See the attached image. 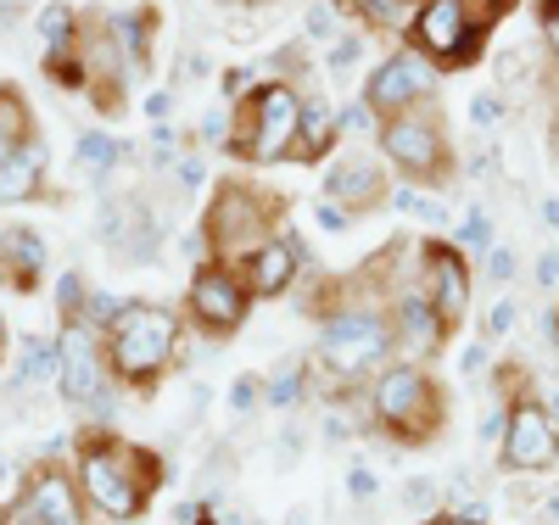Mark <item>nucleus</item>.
Listing matches in <instances>:
<instances>
[{
	"label": "nucleus",
	"instance_id": "f257e3e1",
	"mask_svg": "<svg viewBox=\"0 0 559 525\" xmlns=\"http://www.w3.org/2000/svg\"><path fill=\"white\" fill-rule=\"evenodd\" d=\"M364 392H369V425L386 431V437H397L403 448L431 442L442 431V419H448L442 386L419 363H386Z\"/></svg>",
	"mask_w": 559,
	"mask_h": 525
},
{
	"label": "nucleus",
	"instance_id": "f03ea898",
	"mask_svg": "<svg viewBox=\"0 0 559 525\" xmlns=\"http://www.w3.org/2000/svg\"><path fill=\"white\" fill-rule=\"evenodd\" d=\"M280 218H286V196L258 179H224L213 190V202H207V218H202V241L224 258V263H236L247 258L252 247L274 241V229Z\"/></svg>",
	"mask_w": 559,
	"mask_h": 525
},
{
	"label": "nucleus",
	"instance_id": "7ed1b4c3",
	"mask_svg": "<svg viewBox=\"0 0 559 525\" xmlns=\"http://www.w3.org/2000/svg\"><path fill=\"white\" fill-rule=\"evenodd\" d=\"M79 487L102 514L134 520L146 509L152 487H163V464L146 448H129V442H90L79 453Z\"/></svg>",
	"mask_w": 559,
	"mask_h": 525
},
{
	"label": "nucleus",
	"instance_id": "20e7f679",
	"mask_svg": "<svg viewBox=\"0 0 559 525\" xmlns=\"http://www.w3.org/2000/svg\"><path fill=\"white\" fill-rule=\"evenodd\" d=\"M297 123H302V95L297 84H258L236 102L229 118V157L247 163H286L297 146Z\"/></svg>",
	"mask_w": 559,
	"mask_h": 525
},
{
	"label": "nucleus",
	"instance_id": "39448f33",
	"mask_svg": "<svg viewBox=\"0 0 559 525\" xmlns=\"http://www.w3.org/2000/svg\"><path fill=\"white\" fill-rule=\"evenodd\" d=\"M107 353L123 380H157L179 358V319L163 302H123L107 330Z\"/></svg>",
	"mask_w": 559,
	"mask_h": 525
},
{
	"label": "nucleus",
	"instance_id": "423d86ee",
	"mask_svg": "<svg viewBox=\"0 0 559 525\" xmlns=\"http://www.w3.org/2000/svg\"><path fill=\"white\" fill-rule=\"evenodd\" d=\"M392 347L397 336L381 308H336L331 319H319V369H331L336 380H364Z\"/></svg>",
	"mask_w": 559,
	"mask_h": 525
},
{
	"label": "nucleus",
	"instance_id": "0eeeda50",
	"mask_svg": "<svg viewBox=\"0 0 559 525\" xmlns=\"http://www.w3.org/2000/svg\"><path fill=\"white\" fill-rule=\"evenodd\" d=\"M381 157L392 168H403L414 184H448V174H453V146L442 134V118L419 112V107L381 123Z\"/></svg>",
	"mask_w": 559,
	"mask_h": 525
},
{
	"label": "nucleus",
	"instance_id": "6e6552de",
	"mask_svg": "<svg viewBox=\"0 0 559 525\" xmlns=\"http://www.w3.org/2000/svg\"><path fill=\"white\" fill-rule=\"evenodd\" d=\"M403 34H408V51H419L431 68H464L481 57V34L471 28L459 0H419Z\"/></svg>",
	"mask_w": 559,
	"mask_h": 525
},
{
	"label": "nucleus",
	"instance_id": "1a4fd4ad",
	"mask_svg": "<svg viewBox=\"0 0 559 525\" xmlns=\"http://www.w3.org/2000/svg\"><path fill=\"white\" fill-rule=\"evenodd\" d=\"M431 90H437V68L403 45V51H392V57H381L376 68H369V79H364V107L386 123V118L414 112Z\"/></svg>",
	"mask_w": 559,
	"mask_h": 525
},
{
	"label": "nucleus",
	"instance_id": "9d476101",
	"mask_svg": "<svg viewBox=\"0 0 559 525\" xmlns=\"http://www.w3.org/2000/svg\"><path fill=\"white\" fill-rule=\"evenodd\" d=\"M498 464L515 469V475H543L559 464V425L548 419V403L521 397L509 403V425H503V442H498Z\"/></svg>",
	"mask_w": 559,
	"mask_h": 525
},
{
	"label": "nucleus",
	"instance_id": "9b49d317",
	"mask_svg": "<svg viewBox=\"0 0 559 525\" xmlns=\"http://www.w3.org/2000/svg\"><path fill=\"white\" fill-rule=\"evenodd\" d=\"M185 302H191V319L207 330V336H236V330L247 324V308H252V291L241 285V274L229 263H202L191 274V291H185Z\"/></svg>",
	"mask_w": 559,
	"mask_h": 525
},
{
	"label": "nucleus",
	"instance_id": "f8f14e48",
	"mask_svg": "<svg viewBox=\"0 0 559 525\" xmlns=\"http://www.w3.org/2000/svg\"><path fill=\"white\" fill-rule=\"evenodd\" d=\"M419 291L459 330L464 308H471V263H464L453 241H419Z\"/></svg>",
	"mask_w": 559,
	"mask_h": 525
},
{
	"label": "nucleus",
	"instance_id": "ddd939ff",
	"mask_svg": "<svg viewBox=\"0 0 559 525\" xmlns=\"http://www.w3.org/2000/svg\"><path fill=\"white\" fill-rule=\"evenodd\" d=\"M0 525H84L73 481L62 469H39L23 487V498H12L0 509Z\"/></svg>",
	"mask_w": 559,
	"mask_h": 525
},
{
	"label": "nucleus",
	"instance_id": "4468645a",
	"mask_svg": "<svg viewBox=\"0 0 559 525\" xmlns=\"http://www.w3.org/2000/svg\"><path fill=\"white\" fill-rule=\"evenodd\" d=\"M302 263H308V252H302L297 235H274V241L252 247L247 258H236L229 269L241 274V285L252 297H280V291H292V285H297Z\"/></svg>",
	"mask_w": 559,
	"mask_h": 525
},
{
	"label": "nucleus",
	"instance_id": "2eb2a0df",
	"mask_svg": "<svg viewBox=\"0 0 559 525\" xmlns=\"http://www.w3.org/2000/svg\"><path fill=\"white\" fill-rule=\"evenodd\" d=\"M386 319H392V336L408 347V353H442L448 347V336H453V324L431 308V297L419 291V285H408V291H397L392 297V308H386Z\"/></svg>",
	"mask_w": 559,
	"mask_h": 525
},
{
	"label": "nucleus",
	"instance_id": "dca6fc26",
	"mask_svg": "<svg viewBox=\"0 0 559 525\" xmlns=\"http://www.w3.org/2000/svg\"><path fill=\"white\" fill-rule=\"evenodd\" d=\"M392 196L386 184V168L369 163V157H342L336 168H324V202L336 207H353V213H369Z\"/></svg>",
	"mask_w": 559,
	"mask_h": 525
},
{
	"label": "nucleus",
	"instance_id": "f3484780",
	"mask_svg": "<svg viewBox=\"0 0 559 525\" xmlns=\"http://www.w3.org/2000/svg\"><path fill=\"white\" fill-rule=\"evenodd\" d=\"M57 386H62V397L79 403V408H90L96 397H107V363H102L96 347H90V336H68V342H62Z\"/></svg>",
	"mask_w": 559,
	"mask_h": 525
},
{
	"label": "nucleus",
	"instance_id": "a211bd4d",
	"mask_svg": "<svg viewBox=\"0 0 559 525\" xmlns=\"http://www.w3.org/2000/svg\"><path fill=\"white\" fill-rule=\"evenodd\" d=\"M0 274H7L12 285H23V291L45 274V241L34 229H7L0 235Z\"/></svg>",
	"mask_w": 559,
	"mask_h": 525
},
{
	"label": "nucleus",
	"instance_id": "6ab92c4d",
	"mask_svg": "<svg viewBox=\"0 0 559 525\" xmlns=\"http://www.w3.org/2000/svg\"><path fill=\"white\" fill-rule=\"evenodd\" d=\"M336 112L319 107V102H302V123H297V146H292V163H324V152L336 146Z\"/></svg>",
	"mask_w": 559,
	"mask_h": 525
},
{
	"label": "nucleus",
	"instance_id": "aec40b11",
	"mask_svg": "<svg viewBox=\"0 0 559 525\" xmlns=\"http://www.w3.org/2000/svg\"><path fill=\"white\" fill-rule=\"evenodd\" d=\"M39 174H45V146L39 140H28V146H17L7 163H0V202H23L39 190Z\"/></svg>",
	"mask_w": 559,
	"mask_h": 525
},
{
	"label": "nucleus",
	"instance_id": "412c9836",
	"mask_svg": "<svg viewBox=\"0 0 559 525\" xmlns=\"http://www.w3.org/2000/svg\"><path fill=\"white\" fill-rule=\"evenodd\" d=\"M152 28H157V17L152 12H123V17H112V45H118V57L123 62H146V39H152Z\"/></svg>",
	"mask_w": 559,
	"mask_h": 525
},
{
	"label": "nucleus",
	"instance_id": "4be33fe9",
	"mask_svg": "<svg viewBox=\"0 0 559 525\" xmlns=\"http://www.w3.org/2000/svg\"><path fill=\"white\" fill-rule=\"evenodd\" d=\"M302 397H308V363H292V358H286V363L263 380V403H269V408H297Z\"/></svg>",
	"mask_w": 559,
	"mask_h": 525
},
{
	"label": "nucleus",
	"instance_id": "5701e85b",
	"mask_svg": "<svg viewBox=\"0 0 559 525\" xmlns=\"http://www.w3.org/2000/svg\"><path fill=\"white\" fill-rule=\"evenodd\" d=\"M336 7H347L364 28H408L414 17V0H336Z\"/></svg>",
	"mask_w": 559,
	"mask_h": 525
},
{
	"label": "nucleus",
	"instance_id": "b1692460",
	"mask_svg": "<svg viewBox=\"0 0 559 525\" xmlns=\"http://www.w3.org/2000/svg\"><path fill=\"white\" fill-rule=\"evenodd\" d=\"M73 12L68 7H45L39 12V39H45V62H62V51H73Z\"/></svg>",
	"mask_w": 559,
	"mask_h": 525
},
{
	"label": "nucleus",
	"instance_id": "393cba45",
	"mask_svg": "<svg viewBox=\"0 0 559 525\" xmlns=\"http://www.w3.org/2000/svg\"><path fill=\"white\" fill-rule=\"evenodd\" d=\"M51 369H62V347L45 342V336H28L23 342V363H17V386H34V380H45Z\"/></svg>",
	"mask_w": 559,
	"mask_h": 525
},
{
	"label": "nucleus",
	"instance_id": "a878e982",
	"mask_svg": "<svg viewBox=\"0 0 559 525\" xmlns=\"http://www.w3.org/2000/svg\"><path fill=\"white\" fill-rule=\"evenodd\" d=\"M453 247H459V252H481V258L492 252V218H487V207H471V213L459 218Z\"/></svg>",
	"mask_w": 559,
	"mask_h": 525
},
{
	"label": "nucleus",
	"instance_id": "bb28decb",
	"mask_svg": "<svg viewBox=\"0 0 559 525\" xmlns=\"http://www.w3.org/2000/svg\"><path fill=\"white\" fill-rule=\"evenodd\" d=\"M23 123H28V107L17 102V95L0 90V163H7V157L23 146Z\"/></svg>",
	"mask_w": 559,
	"mask_h": 525
},
{
	"label": "nucleus",
	"instance_id": "cd10ccee",
	"mask_svg": "<svg viewBox=\"0 0 559 525\" xmlns=\"http://www.w3.org/2000/svg\"><path fill=\"white\" fill-rule=\"evenodd\" d=\"M459 7H464V17H471V28L487 39V34H492L509 12H515V0H459Z\"/></svg>",
	"mask_w": 559,
	"mask_h": 525
},
{
	"label": "nucleus",
	"instance_id": "c85d7f7f",
	"mask_svg": "<svg viewBox=\"0 0 559 525\" xmlns=\"http://www.w3.org/2000/svg\"><path fill=\"white\" fill-rule=\"evenodd\" d=\"M492 386H498V397H503V403H521V397H526V386H532V374H526V363H503V369L492 374Z\"/></svg>",
	"mask_w": 559,
	"mask_h": 525
},
{
	"label": "nucleus",
	"instance_id": "c756f323",
	"mask_svg": "<svg viewBox=\"0 0 559 525\" xmlns=\"http://www.w3.org/2000/svg\"><path fill=\"white\" fill-rule=\"evenodd\" d=\"M498 118H503V95L476 90V95H471V123H476V129H498Z\"/></svg>",
	"mask_w": 559,
	"mask_h": 525
},
{
	"label": "nucleus",
	"instance_id": "7c9ffc66",
	"mask_svg": "<svg viewBox=\"0 0 559 525\" xmlns=\"http://www.w3.org/2000/svg\"><path fill=\"white\" fill-rule=\"evenodd\" d=\"M515 324H521V302L515 297H498L492 313H487V336H509Z\"/></svg>",
	"mask_w": 559,
	"mask_h": 525
},
{
	"label": "nucleus",
	"instance_id": "2f4dec72",
	"mask_svg": "<svg viewBox=\"0 0 559 525\" xmlns=\"http://www.w3.org/2000/svg\"><path fill=\"white\" fill-rule=\"evenodd\" d=\"M392 202H397L403 213H414V218H431V224L442 218V207H437L431 196H419V190H414V184H403V190H392Z\"/></svg>",
	"mask_w": 559,
	"mask_h": 525
},
{
	"label": "nucleus",
	"instance_id": "473e14b6",
	"mask_svg": "<svg viewBox=\"0 0 559 525\" xmlns=\"http://www.w3.org/2000/svg\"><path fill=\"white\" fill-rule=\"evenodd\" d=\"M258 403H263V380H258V374H241L236 386H229V408H236V414H252Z\"/></svg>",
	"mask_w": 559,
	"mask_h": 525
},
{
	"label": "nucleus",
	"instance_id": "72a5a7b5",
	"mask_svg": "<svg viewBox=\"0 0 559 525\" xmlns=\"http://www.w3.org/2000/svg\"><path fill=\"white\" fill-rule=\"evenodd\" d=\"M376 123H381V118L364 107V95H358V102H347V107L336 112V129H347V134H364V129H376Z\"/></svg>",
	"mask_w": 559,
	"mask_h": 525
},
{
	"label": "nucleus",
	"instance_id": "f704fd0d",
	"mask_svg": "<svg viewBox=\"0 0 559 525\" xmlns=\"http://www.w3.org/2000/svg\"><path fill=\"white\" fill-rule=\"evenodd\" d=\"M403 509H437V481H426V475H414V481H403Z\"/></svg>",
	"mask_w": 559,
	"mask_h": 525
},
{
	"label": "nucleus",
	"instance_id": "c9c22d12",
	"mask_svg": "<svg viewBox=\"0 0 559 525\" xmlns=\"http://www.w3.org/2000/svg\"><path fill=\"white\" fill-rule=\"evenodd\" d=\"M79 157H84V163H96V168H112L118 146H112L107 134H84V140H79Z\"/></svg>",
	"mask_w": 559,
	"mask_h": 525
},
{
	"label": "nucleus",
	"instance_id": "e433bc0d",
	"mask_svg": "<svg viewBox=\"0 0 559 525\" xmlns=\"http://www.w3.org/2000/svg\"><path fill=\"white\" fill-rule=\"evenodd\" d=\"M57 302H62V319H84V279L79 274H68L57 285Z\"/></svg>",
	"mask_w": 559,
	"mask_h": 525
},
{
	"label": "nucleus",
	"instance_id": "4c0bfd02",
	"mask_svg": "<svg viewBox=\"0 0 559 525\" xmlns=\"http://www.w3.org/2000/svg\"><path fill=\"white\" fill-rule=\"evenodd\" d=\"M313 218H319V229H336V235H342V229H353L358 213H353V207H336V202H319Z\"/></svg>",
	"mask_w": 559,
	"mask_h": 525
},
{
	"label": "nucleus",
	"instance_id": "58836bf2",
	"mask_svg": "<svg viewBox=\"0 0 559 525\" xmlns=\"http://www.w3.org/2000/svg\"><path fill=\"white\" fill-rule=\"evenodd\" d=\"M543 45H548V57H554V68H559V0H543Z\"/></svg>",
	"mask_w": 559,
	"mask_h": 525
},
{
	"label": "nucleus",
	"instance_id": "ea45409f",
	"mask_svg": "<svg viewBox=\"0 0 559 525\" xmlns=\"http://www.w3.org/2000/svg\"><path fill=\"white\" fill-rule=\"evenodd\" d=\"M347 492H353L358 503H369V498H376V492H381V475H376V469H364V464H358V469L347 475Z\"/></svg>",
	"mask_w": 559,
	"mask_h": 525
},
{
	"label": "nucleus",
	"instance_id": "a19ab883",
	"mask_svg": "<svg viewBox=\"0 0 559 525\" xmlns=\"http://www.w3.org/2000/svg\"><path fill=\"white\" fill-rule=\"evenodd\" d=\"M487 279H492V285H509V279H515V252L492 247V252H487Z\"/></svg>",
	"mask_w": 559,
	"mask_h": 525
},
{
	"label": "nucleus",
	"instance_id": "79ce46f5",
	"mask_svg": "<svg viewBox=\"0 0 559 525\" xmlns=\"http://www.w3.org/2000/svg\"><path fill=\"white\" fill-rule=\"evenodd\" d=\"M308 39H336V7H313L308 12Z\"/></svg>",
	"mask_w": 559,
	"mask_h": 525
},
{
	"label": "nucleus",
	"instance_id": "37998d69",
	"mask_svg": "<svg viewBox=\"0 0 559 525\" xmlns=\"http://www.w3.org/2000/svg\"><path fill=\"white\" fill-rule=\"evenodd\" d=\"M358 51H364V45H358V34H342V39H331V73H336V68H353V62H358Z\"/></svg>",
	"mask_w": 559,
	"mask_h": 525
},
{
	"label": "nucleus",
	"instance_id": "c03bdc74",
	"mask_svg": "<svg viewBox=\"0 0 559 525\" xmlns=\"http://www.w3.org/2000/svg\"><path fill=\"white\" fill-rule=\"evenodd\" d=\"M274 68H280V73H308V51H302V45H280Z\"/></svg>",
	"mask_w": 559,
	"mask_h": 525
},
{
	"label": "nucleus",
	"instance_id": "a18cd8bd",
	"mask_svg": "<svg viewBox=\"0 0 559 525\" xmlns=\"http://www.w3.org/2000/svg\"><path fill=\"white\" fill-rule=\"evenodd\" d=\"M503 425H509V403L487 408V414H481V442H503Z\"/></svg>",
	"mask_w": 559,
	"mask_h": 525
},
{
	"label": "nucleus",
	"instance_id": "49530a36",
	"mask_svg": "<svg viewBox=\"0 0 559 525\" xmlns=\"http://www.w3.org/2000/svg\"><path fill=\"white\" fill-rule=\"evenodd\" d=\"M487 363H492V353H487L481 342H471V347H464V353H459V369H464V374H481Z\"/></svg>",
	"mask_w": 559,
	"mask_h": 525
},
{
	"label": "nucleus",
	"instance_id": "de8ad7c7",
	"mask_svg": "<svg viewBox=\"0 0 559 525\" xmlns=\"http://www.w3.org/2000/svg\"><path fill=\"white\" fill-rule=\"evenodd\" d=\"M537 285H543V291H554V285H559V252H543L537 258Z\"/></svg>",
	"mask_w": 559,
	"mask_h": 525
},
{
	"label": "nucleus",
	"instance_id": "09e8293b",
	"mask_svg": "<svg viewBox=\"0 0 559 525\" xmlns=\"http://www.w3.org/2000/svg\"><path fill=\"white\" fill-rule=\"evenodd\" d=\"M247 79H252V73H247V68H229V73H224V95H236V102H241V95H247V90H252V84H247Z\"/></svg>",
	"mask_w": 559,
	"mask_h": 525
},
{
	"label": "nucleus",
	"instance_id": "8fccbe9b",
	"mask_svg": "<svg viewBox=\"0 0 559 525\" xmlns=\"http://www.w3.org/2000/svg\"><path fill=\"white\" fill-rule=\"evenodd\" d=\"M146 112H152V123H163V118L174 112V95H168V90H157L152 102H146Z\"/></svg>",
	"mask_w": 559,
	"mask_h": 525
},
{
	"label": "nucleus",
	"instance_id": "3c124183",
	"mask_svg": "<svg viewBox=\"0 0 559 525\" xmlns=\"http://www.w3.org/2000/svg\"><path fill=\"white\" fill-rule=\"evenodd\" d=\"M202 134H207V140H224V146H229V118H224V112H213V118L202 123Z\"/></svg>",
	"mask_w": 559,
	"mask_h": 525
},
{
	"label": "nucleus",
	"instance_id": "603ef678",
	"mask_svg": "<svg viewBox=\"0 0 559 525\" xmlns=\"http://www.w3.org/2000/svg\"><path fill=\"white\" fill-rule=\"evenodd\" d=\"M202 174H207V168H202L197 157H185V163H179V179H185V184H202Z\"/></svg>",
	"mask_w": 559,
	"mask_h": 525
},
{
	"label": "nucleus",
	"instance_id": "864d4df0",
	"mask_svg": "<svg viewBox=\"0 0 559 525\" xmlns=\"http://www.w3.org/2000/svg\"><path fill=\"white\" fill-rule=\"evenodd\" d=\"M419 525H481V520H464V514H431V520H419Z\"/></svg>",
	"mask_w": 559,
	"mask_h": 525
},
{
	"label": "nucleus",
	"instance_id": "5fc2aeb1",
	"mask_svg": "<svg viewBox=\"0 0 559 525\" xmlns=\"http://www.w3.org/2000/svg\"><path fill=\"white\" fill-rule=\"evenodd\" d=\"M543 224H548V229H559V196H548V202H543Z\"/></svg>",
	"mask_w": 559,
	"mask_h": 525
},
{
	"label": "nucleus",
	"instance_id": "6e6d98bb",
	"mask_svg": "<svg viewBox=\"0 0 559 525\" xmlns=\"http://www.w3.org/2000/svg\"><path fill=\"white\" fill-rule=\"evenodd\" d=\"M548 419L559 425V392H548Z\"/></svg>",
	"mask_w": 559,
	"mask_h": 525
},
{
	"label": "nucleus",
	"instance_id": "4d7b16f0",
	"mask_svg": "<svg viewBox=\"0 0 559 525\" xmlns=\"http://www.w3.org/2000/svg\"><path fill=\"white\" fill-rule=\"evenodd\" d=\"M548 330H554V347H559V308L548 313Z\"/></svg>",
	"mask_w": 559,
	"mask_h": 525
},
{
	"label": "nucleus",
	"instance_id": "13d9d810",
	"mask_svg": "<svg viewBox=\"0 0 559 525\" xmlns=\"http://www.w3.org/2000/svg\"><path fill=\"white\" fill-rule=\"evenodd\" d=\"M17 7H28V0H0V12H17Z\"/></svg>",
	"mask_w": 559,
	"mask_h": 525
},
{
	"label": "nucleus",
	"instance_id": "bf43d9fd",
	"mask_svg": "<svg viewBox=\"0 0 559 525\" xmlns=\"http://www.w3.org/2000/svg\"><path fill=\"white\" fill-rule=\"evenodd\" d=\"M224 525H263V520H241V514H236V520H224Z\"/></svg>",
	"mask_w": 559,
	"mask_h": 525
},
{
	"label": "nucleus",
	"instance_id": "052dcab7",
	"mask_svg": "<svg viewBox=\"0 0 559 525\" xmlns=\"http://www.w3.org/2000/svg\"><path fill=\"white\" fill-rule=\"evenodd\" d=\"M0 353H7V319H0Z\"/></svg>",
	"mask_w": 559,
	"mask_h": 525
},
{
	"label": "nucleus",
	"instance_id": "680f3d73",
	"mask_svg": "<svg viewBox=\"0 0 559 525\" xmlns=\"http://www.w3.org/2000/svg\"><path fill=\"white\" fill-rule=\"evenodd\" d=\"M548 514H554V520H559V492H554V503H548Z\"/></svg>",
	"mask_w": 559,
	"mask_h": 525
},
{
	"label": "nucleus",
	"instance_id": "e2e57ef3",
	"mask_svg": "<svg viewBox=\"0 0 559 525\" xmlns=\"http://www.w3.org/2000/svg\"><path fill=\"white\" fill-rule=\"evenodd\" d=\"M414 7H419V0H414Z\"/></svg>",
	"mask_w": 559,
	"mask_h": 525
}]
</instances>
